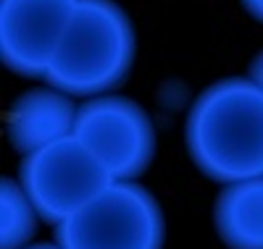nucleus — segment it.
Here are the masks:
<instances>
[{"instance_id":"9b49d317","label":"nucleus","mask_w":263,"mask_h":249,"mask_svg":"<svg viewBox=\"0 0 263 249\" xmlns=\"http://www.w3.org/2000/svg\"><path fill=\"white\" fill-rule=\"evenodd\" d=\"M250 79L263 89V53L255 58V63H253V69H250Z\"/></svg>"},{"instance_id":"1a4fd4ad","label":"nucleus","mask_w":263,"mask_h":249,"mask_svg":"<svg viewBox=\"0 0 263 249\" xmlns=\"http://www.w3.org/2000/svg\"><path fill=\"white\" fill-rule=\"evenodd\" d=\"M37 218L32 199L18 181L3 178L0 186V249H27L37 231Z\"/></svg>"},{"instance_id":"f8f14e48","label":"nucleus","mask_w":263,"mask_h":249,"mask_svg":"<svg viewBox=\"0 0 263 249\" xmlns=\"http://www.w3.org/2000/svg\"><path fill=\"white\" fill-rule=\"evenodd\" d=\"M27 249H61L58 244H32V246H27Z\"/></svg>"},{"instance_id":"f257e3e1","label":"nucleus","mask_w":263,"mask_h":249,"mask_svg":"<svg viewBox=\"0 0 263 249\" xmlns=\"http://www.w3.org/2000/svg\"><path fill=\"white\" fill-rule=\"evenodd\" d=\"M195 165L218 184L263 176V89L250 76H229L203 89L184 126Z\"/></svg>"},{"instance_id":"f03ea898","label":"nucleus","mask_w":263,"mask_h":249,"mask_svg":"<svg viewBox=\"0 0 263 249\" xmlns=\"http://www.w3.org/2000/svg\"><path fill=\"white\" fill-rule=\"evenodd\" d=\"M135 53V27L114 0H79L45 81L71 97H100L124 81Z\"/></svg>"},{"instance_id":"7ed1b4c3","label":"nucleus","mask_w":263,"mask_h":249,"mask_svg":"<svg viewBox=\"0 0 263 249\" xmlns=\"http://www.w3.org/2000/svg\"><path fill=\"white\" fill-rule=\"evenodd\" d=\"M158 199L137 181H114L84 210L55 225L61 249H163Z\"/></svg>"},{"instance_id":"0eeeda50","label":"nucleus","mask_w":263,"mask_h":249,"mask_svg":"<svg viewBox=\"0 0 263 249\" xmlns=\"http://www.w3.org/2000/svg\"><path fill=\"white\" fill-rule=\"evenodd\" d=\"M77 113L71 95L55 87L29 89L18 95L6 116V134L16 152L32 155L53 142L74 137Z\"/></svg>"},{"instance_id":"39448f33","label":"nucleus","mask_w":263,"mask_h":249,"mask_svg":"<svg viewBox=\"0 0 263 249\" xmlns=\"http://www.w3.org/2000/svg\"><path fill=\"white\" fill-rule=\"evenodd\" d=\"M74 137L105 165L114 181H135L156 155V129L129 97L100 95L79 105Z\"/></svg>"},{"instance_id":"20e7f679","label":"nucleus","mask_w":263,"mask_h":249,"mask_svg":"<svg viewBox=\"0 0 263 249\" xmlns=\"http://www.w3.org/2000/svg\"><path fill=\"white\" fill-rule=\"evenodd\" d=\"M18 184L24 186L42 220L61 225L103 194L114 178L77 137H66L24 155Z\"/></svg>"},{"instance_id":"423d86ee","label":"nucleus","mask_w":263,"mask_h":249,"mask_svg":"<svg viewBox=\"0 0 263 249\" xmlns=\"http://www.w3.org/2000/svg\"><path fill=\"white\" fill-rule=\"evenodd\" d=\"M79 0H0V58L6 69L45 79Z\"/></svg>"},{"instance_id":"6e6552de","label":"nucleus","mask_w":263,"mask_h":249,"mask_svg":"<svg viewBox=\"0 0 263 249\" xmlns=\"http://www.w3.org/2000/svg\"><path fill=\"white\" fill-rule=\"evenodd\" d=\"M213 223L229 249H263V176L237 181L218 192Z\"/></svg>"},{"instance_id":"9d476101","label":"nucleus","mask_w":263,"mask_h":249,"mask_svg":"<svg viewBox=\"0 0 263 249\" xmlns=\"http://www.w3.org/2000/svg\"><path fill=\"white\" fill-rule=\"evenodd\" d=\"M242 6L248 8V13L253 18H258L260 24H263V0H242Z\"/></svg>"}]
</instances>
